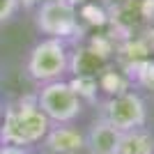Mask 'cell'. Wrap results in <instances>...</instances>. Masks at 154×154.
Segmentation results:
<instances>
[{
	"label": "cell",
	"instance_id": "obj_1",
	"mask_svg": "<svg viewBox=\"0 0 154 154\" xmlns=\"http://www.w3.org/2000/svg\"><path fill=\"white\" fill-rule=\"evenodd\" d=\"M48 129L51 120L37 106V97L21 99L12 103L5 110V117L0 120V143L28 149L32 145H39L42 138L48 134Z\"/></svg>",
	"mask_w": 154,
	"mask_h": 154
},
{
	"label": "cell",
	"instance_id": "obj_2",
	"mask_svg": "<svg viewBox=\"0 0 154 154\" xmlns=\"http://www.w3.org/2000/svg\"><path fill=\"white\" fill-rule=\"evenodd\" d=\"M37 106L42 108L51 124H71L83 113V97L74 90L71 83L51 81L37 92Z\"/></svg>",
	"mask_w": 154,
	"mask_h": 154
},
{
	"label": "cell",
	"instance_id": "obj_3",
	"mask_svg": "<svg viewBox=\"0 0 154 154\" xmlns=\"http://www.w3.org/2000/svg\"><path fill=\"white\" fill-rule=\"evenodd\" d=\"M69 71V53L62 39L48 37L32 46L30 55H28V74L35 78L37 83H51L60 81Z\"/></svg>",
	"mask_w": 154,
	"mask_h": 154
},
{
	"label": "cell",
	"instance_id": "obj_4",
	"mask_svg": "<svg viewBox=\"0 0 154 154\" xmlns=\"http://www.w3.org/2000/svg\"><path fill=\"white\" fill-rule=\"evenodd\" d=\"M99 117L106 120L110 127H115L117 131H131L147 124V106L138 92L124 90L103 99Z\"/></svg>",
	"mask_w": 154,
	"mask_h": 154
},
{
	"label": "cell",
	"instance_id": "obj_5",
	"mask_svg": "<svg viewBox=\"0 0 154 154\" xmlns=\"http://www.w3.org/2000/svg\"><path fill=\"white\" fill-rule=\"evenodd\" d=\"M76 12L67 0H46L37 9V28L48 37H67L76 30Z\"/></svg>",
	"mask_w": 154,
	"mask_h": 154
},
{
	"label": "cell",
	"instance_id": "obj_6",
	"mask_svg": "<svg viewBox=\"0 0 154 154\" xmlns=\"http://www.w3.org/2000/svg\"><path fill=\"white\" fill-rule=\"evenodd\" d=\"M39 147L42 154H81L85 152V134L74 124H51Z\"/></svg>",
	"mask_w": 154,
	"mask_h": 154
},
{
	"label": "cell",
	"instance_id": "obj_7",
	"mask_svg": "<svg viewBox=\"0 0 154 154\" xmlns=\"http://www.w3.org/2000/svg\"><path fill=\"white\" fill-rule=\"evenodd\" d=\"M122 131L110 127L106 120L97 117L85 131V152L88 154H117Z\"/></svg>",
	"mask_w": 154,
	"mask_h": 154
},
{
	"label": "cell",
	"instance_id": "obj_8",
	"mask_svg": "<svg viewBox=\"0 0 154 154\" xmlns=\"http://www.w3.org/2000/svg\"><path fill=\"white\" fill-rule=\"evenodd\" d=\"M117 154H154V134L147 127L122 131Z\"/></svg>",
	"mask_w": 154,
	"mask_h": 154
},
{
	"label": "cell",
	"instance_id": "obj_9",
	"mask_svg": "<svg viewBox=\"0 0 154 154\" xmlns=\"http://www.w3.org/2000/svg\"><path fill=\"white\" fill-rule=\"evenodd\" d=\"M136 78H138V83L145 88V90L154 92V62H145L138 67V74H136Z\"/></svg>",
	"mask_w": 154,
	"mask_h": 154
},
{
	"label": "cell",
	"instance_id": "obj_10",
	"mask_svg": "<svg viewBox=\"0 0 154 154\" xmlns=\"http://www.w3.org/2000/svg\"><path fill=\"white\" fill-rule=\"evenodd\" d=\"M19 9V0H0V23L9 21Z\"/></svg>",
	"mask_w": 154,
	"mask_h": 154
},
{
	"label": "cell",
	"instance_id": "obj_11",
	"mask_svg": "<svg viewBox=\"0 0 154 154\" xmlns=\"http://www.w3.org/2000/svg\"><path fill=\"white\" fill-rule=\"evenodd\" d=\"M0 120H2V110H0Z\"/></svg>",
	"mask_w": 154,
	"mask_h": 154
},
{
	"label": "cell",
	"instance_id": "obj_12",
	"mask_svg": "<svg viewBox=\"0 0 154 154\" xmlns=\"http://www.w3.org/2000/svg\"><path fill=\"white\" fill-rule=\"evenodd\" d=\"M26 154H28V152H26Z\"/></svg>",
	"mask_w": 154,
	"mask_h": 154
}]
</instances>
